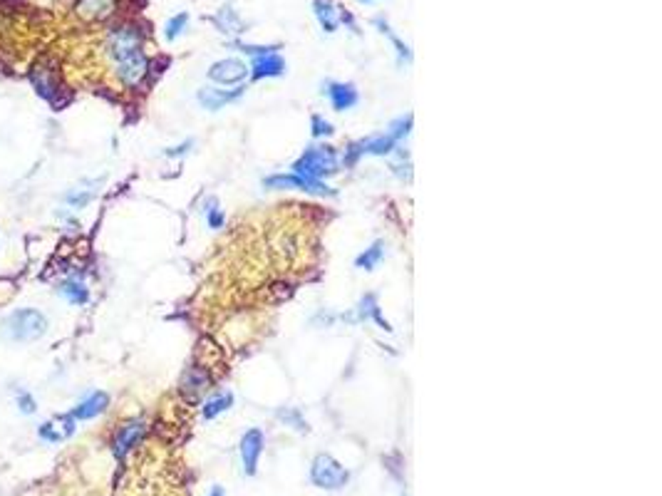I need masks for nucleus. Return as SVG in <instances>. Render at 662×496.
Listing matches in <instances>:
<instances>
[{
	"mask_svg": "<svg viewBox=\"0 0 662 496\" xmlns=\"http://www.w3.org/2000/svg\"><path fill=\"white\" fill-rule=\"evenodd\" d=\"M48 333V318L35 308H20L3 320V335L13 343H35Z\"/></svg>",
	"mask_w": 662,
	"mask_h": 496,
	"instance_id": "nucleus-2",
	"label": "nucleus"
},
{
	"mask_svg": "<svg viewBox=\"0 0 662 496\" xmlns=\"http://www.w3.org/2000/svg\"><path fill=\"white\" fill-rule=\"evenodd\" d=\"M397 139L390 134H382V136H372V139H367V142H360L358 144V152L362 154H380V157H385V154H390L392 149H395Z\"/></svg>",
	"mask_w": 662,
	"mask_h": 496,
	"instance_id": "nucleus-20",
	"label": "nucleus"
},
{
	"mask_svg": "<svg viewBox=\"0 0 662 496\" xmlns=\"http://www.w3.org/2000/svg\"><path fill=\"white\" fill-rule=\"evenodd\" d=\"M263 444H266V439H263L261 430H248L244 434V439H241V462H244V472L248 476H253L255 469H258V459H261L263 454Z\"/></svg>",
	"mask_w": 662,
	"mask_h": 496,
	"instance_id": "nucleus-8",
	"label": "nucleus"
},
{
	"mask_svg": "<svg viewBox=\"0 0 662 496\" xmlns=\"http://www.w3.org/2000/svg\"><path fill=\"white\" fill-rule=\"evenodd\" d=\"M55 422H57V430L62 432V437H72V434H75L77 420H75L72 415H57V417H55Z\"/></svg>",
	"mask_w": 662,
	"mask_h": 496,
	"instance_id": "nucleus-30",
	"label": "nucleus"
},
{
	"mask_svg": "<svg viewBox=\"0 0 662 496\" xmlns=\"http://www.w3.org/2000/svg\"><path fill=\"white\" fill-rule=\"evenodd\" d=\"M57 293L70 303V306H85L90 300V288L85 285V281L80 276H70L57 285Z\"/></svg>",
	"mask_w": 662,
	"mask_h": 496,
	"instance_id": "nucleus-15",
	"label": "nucleus"
},
{
	"mask_svg": "<svg viewBox=\"0 0 662 496\" xmlns=\"http://www.w3.org/2000/svg\"><path fill=\"white\" fill-rule=\"evenodd\" d=\"M253 77L255 80H263V77H281L286 72V60H283L278 52H266L253 57Z\"/></svg>",
	"mask_w": 662,
	"mask_h": 496,
	"instance_id": "nucleus-14",
	"label": "nucleus"
},
{
	"mask_svg": "<svg viewBox=\"0 0 662 496\" xmlns=\"http://www.w3.org/2000/svg\"><path fill=\"white\" fill-rule=\"evenodd\" d=\"M337 152L332 147H308L305 154L293 164V174L318 179L337 174Z\"/></svg>",
	"mask_w": 662,
	"mask_h": 496,
	"instance_id": "nucleus-3",
	"label": "nucleus"
},
{
	"mask_svg": "<svg viewBox=\"0 0 662 496\" xmlns=\"http://www.w3.org/2000/svg\"><path fill=\"white\" fill-rule=\"evenodd\" d=\"M332 125L328 120H323L321 115H313V136H330Z\"/></svg>",
	"mask_w": 662,
	"mask_h": 496,
	"instance_id": "nucleus-31",
	"label": "nucleus"
},
{
	"mask_svg": "<svg viewBox=\"0 0 662 496\" xmlns=\"http://www.w3.org/2000/svg\"><path fill=\"white\" fill-rule=\"evenodd\" d=\"M248 77V67L246 62L236 60V57H226V60H218L209 70V80L216 82V85H239Z\"/></svg>",
	"mask_w": 662,
	"mask_h": 496,
	"instance_id": "nucleus-7",
	"label": "nucleus"
},
{
	"mask_svg": "<svg viewBox=\"0 0 662 496\" xmlns=\"http://www.w3.org/2000/svg\"><path fill=\"white\" fill-rule=\"evenodd\" d=\"M211 22L226 35H244L246 33L244 20H241L239 10H234V6H231V3H228V6H223L221 10H218L216 15L211 17Z\"/></svg>",
	"mask_w": 662,
	"mask_h": 496,
	"instance_id": "nucleus-16",
	"label": "nucleus"
},
{
	"mask_svg": "<svg viewBox=\"0 0 662 496\" xmlns=\"http://www.w3.org/2000/svg\"><path fill=\"white\" fill-rule=\"evenodd\" d=\"M375 25L380 27V33H385L387 38H390V43L395 45V50H397V57H400V62H409L412 60V52H409V48L404 43H402L400 38H397L395 33H392V27L387 25V20H382V17H375Z\"/></svg>",
	"mask_w": 662,
	"mask_h": 496,
	"instance_id": "nucleus-24",
	"label": "nucleus"
},
{
	"mask_svg": "<svg viewBox=\"0 0 662 496\" xmlns=\"http://www.w3.org/2000/svg\"><path fill=\"white\" fill-rule=\"evenodd\" d=\"M38 434H40V439H45V442H50V444H57L60 439H65L62 432L55 427V422H45V425H40Z\"/></svg>",
	"mask_w": 662,
	"mask_h": 496,
	"instance_id": "nucleus-27",
	"label": "nucleus"
},
{
	"mask_svg": "<svg viewBox=\"0 0 662 496\" xmlns=\"http://www.w3.org/2000/svg\"><path fill=\"white\" fill-rule=\"evenodd\" d=\"M241 94H244V87H234V90L201 87L199 90V102H201V107H206V109H211V112H216V109H221L223 104L236 102Z\"/></svg>",
	"mask_w": 662,
	"mask_h": 496,
	"instance_id": "nucleus-11",
	"label": "nucleus"
},
{
	"mask_svg": "<svg viewBox=\"0 0 662 496\" xmlns=\"http://www.w3.org/2000/svg\"><path fill=\"white\" fill-rule=\"evenodd\" d=\"M313 13L328 35L335 33L337 25H340V17H337V10H335V6H332V0H313Z\"/></svg>",
	"mask_w": 662,
	"mask_h": 496,
	"instance_id": "nucleus-18",
	"label": "nucleus"
},
{
	"mask_svg": "<svg viewBox=\"0 0 662 496\" xmlns=\"http://www.w3.org/2000/svg\"><path fill=\"white\" fill-rule=\"evenodd\" d=\"M117 13V0H77L75 15L85 22H104Z\"/></svg>",
	"mask_w": 662,
	"mask_h": 496,
	"instance_id": "nucleus-10",
	"label": "nucleus"
},
{
	"mask_svg": "<svg viewBox=\"0 0 662 496\" xmlns=\"http://www.w3.org/2000/svg\"><path fill=\"white\" fill-rule=\"evenodd\" d=\"M328 97H330L332 107L337 112H345V109L355 107L358 104V90L350 82H328Z\"/></svg>",
	"mask_w": 662,
	"mask_h": 496,
	"instance_id": "nucleus-13",
	"label": "nucleus"
},
{
	"mask_svg": "<svg viewBox=\"0 0 662 496\" xmlns=\"http://www.w3.org/2000/svg\"><path fill=\"white\" fill-rule=\"evenodd\" d=\"M97 186H99V181H82L80 186H75V189H70L65 194V204L67 206H72V208H85L87 206L90 201H92L94 197H97Z\"/></svg>",
	"mask_w": 662,
	"mask_h": 496,
	"instance_id": "nucleus-17",
	"label": "nucleus"
},
{
	"mask_svg": "<svg viewBox=\"0 0 662 496\" xmlns=\"http://www.w3.org/2000/svg\"><path fill=\"white\" fill-rule=\"evenodd\" d=\"M211 496H223V494H221V489H218V486H216V489L211 491Z\"/></svg>",
	"mask_w": 662,
	"mask_h": 496,
	"instance_id": "nucleus-34",
	"label": "nucleus"
},
{
	"mask_svg": "<svg viewBox=\"0 0 662 496\" xmlns=\"http://www.w3.org/2000/svg\"><path fill=\"white\" fill-rule=\"evenodd\" d=\"M107 60L117 80L125 87H136L149 72V57L144 50V38L134 22H117L107 30L104 40Z\"/></svg>",
	"mask_w": 662,
	"mask_h": 496,
	"instance_id": "nucleus-1",
	"label": "nucleus"
},
{
	"mask_svg": "<svg viewBox=\"0 0 662 496\" xmlns=\"http://www.w3.org/2000/svg\"><path fill=\"white\" fill-rule=\"evenodd\" d=\"M278 420L286 422V425H290L293 430H298V432H305V430H308V425H305L303 415H300V412H298L295 407L281 409V412H278Z\"/></svg>",
	"mask_w": 662,
	"mask_h": 496,
	"instance_id": "nucleus-26",
	"label": "nucleus"
},
{
	"mask_svg": "<svg viewBox=\"0 0 662 496\" xmlns=\"http://www.w3.org/2000/svg\"><path fill=\"white\" fill-rule=\"evenodd\" d=\"M186 27H189V13H176L174 17H169L167 25H164V38H167V43H174L176 38H181Z\"/></svg>",
	"mask_w": 662,
	"mask_h": 496,
	"instance_id": "nucleus-23",
	"label": "nucleus"
},
{
	"mask_svg": "<svg viewBox=\"0 0 662 496\" xmlns=\"http://www.w3.org/2000/svg\"><path fill=\"white\" fill-rule=\"evenodd\" d=\"M30 82H33L35 92L40 94L43 99H48L50 104H62L60 102V82H57V77H55V70L52 67H48L45 62H40V65H35L33 70H30Z\"/></svg>",
	"mask_w": 662,
	"mask_h": 496,
	"instance_id": "nucleus-6",
	"label": "nucleus"
},
{
	"mask_svg": "<svg viewBox=\"0 0 662 496\" xmlns=\"http://www.w3.org/2000/svg\"><path fill=\"white\" fill-rule=\"evenodd\" d=\"M107 407H109V395L107 392H92L82 399L70 415L75 417V420L85 422V420H94V417H99Z\"/></svg>",
	"mask_w": 662,
	"mask_h": 496,
	"instance_id": "nucleus-12",
	"label": "nucleus"
},
{
	"mask_svg": "<svg viewBox=\"0 0 662 496\" xmlns=\"http://www.w3.org/2000/svg\"><path fill=\"white\" fill-rule=\"evenodd\" d=\"M409 127H412V117H407V120H400L392 125V132L390 136H395V139H402V136L409 134Z\"/></svg>",
	"mask_w": 662,
	"mask_h": 496,
	"instance_id": "nucleus-32",
	"label": "nucleus"
},
{
	"mask_svg": "<svg viewBox=\"0 0 662 496\" xmlns=\"http://www.w3.org/2000/svg\"><path fill=\"white\" fill-rule=\"evenodd\" d=\"M382 256H385V243H382V241H375V243L369 246V248H365V253H360L358 261H355V266L365 268V271H372V268H375L377 263L382 261Z\"/></svg>",
	"mask_w": 662,
	"mask_h": 496,
	"instance_id": "nucleus-22",
	"label": "nucleus"
},
{
	"mask_svg": "<svg viewBox=\"0 0 662 496\" xmlns=\"http://www.w3.org/2000/svg\"><path fill=\"white\" fill-rule=\"evenodd\" d=\"M231 404H234V395L226 390V392H218V395H213L211 399H206V402H204V409H201V415H204V420H213V417H218L221 412H226Z\"/></svg>",
	"mask_w": 662,
	"mask_h": 496,
	"instance_id": "nucleus-19",
	"label": "nucleus"
},
{
	"mask_svg": "<svg viewBox=\"0 0 662 496\" xmlns=\"http://www.w3.org/2000/svg\"><path fill=\"white\" fill-rule=\"evenodd\" d=\"M358 316H360V320H367V318H372V320H377V325H380L382 330H392L390 323H387L385 318L380 316V308H377V298H375V295H365V298L360 300Z\"/></svg>",
	"mask_w": 662,
	"mask_h": 496,
	"instance_id": "nucleus-21",
	"label": "nucleus"
},
{
	"mask_svg": "<svg viewBox=\"0 0 662 496\" xmlns=\"http://www.w3.org/2000/svg\"><path fill=\"white\" fill-rule=\"evenodd\" d=\"M209 385V377H206V372L204 370H199V367H191L189 372L184 375V392L189 390V392H201V390L206 388Z\"/></svg>",
	"mask_w": 662,
	"mask_h": 496,
	"instance_id": "nucleus-25",
	"label": "nucleus"
},
{
	"mask_svg": "<svg viewBox=\"0 0 662 496\" xmlns=\"http://www.w3.org/2000/svg\"><path fill=\"white\" fill-rule=\"evenodd\" d=\"M17 409H20L22 415H33L35 409H38V402H35V397L30 392H17Z\"/></svg>",
	"mask_w": 662,
	"mask_h": 496,
	"instance_id": "nucleus-29",
	"label": "nucleus"
},
{
	"mask_svg": "<svg viewBox=\"0 0 662 496\" xmlns=\"http://www.w3.org/2000/svg\"><path fill=\"white\" fill-rule=\"evenodd\" d=\"M189 147H191V142H186V144H181V147H174V149H167V157H181V154H186L189 152Z\"/></svg>",
	"mask_w": 662,
	"mask_h": 496,
	"instance_id": "nucleus-33",
	"label": "nucleus"
},
{
	"mask_svg": "<svg viewBox=\"0 0 662 496\" xmlns=\"http://www.w3.org/2000/svg\"><path fill=\"white\" fill-rule=\"evenodd\" d=\"M360 3H375V0H360Z\"/></svg>",
	"mask_w": 662,
	"mask_h": 496,
	"instance_id": "nucleus-35",
	"label": "nucleus"
},
{
	"mask_svg": "<svg viewBox=\"0 0 662 496\" xmlns=\"http://www.w3.org/2000/svg\"><path fill=\"white\" fill-rule=\"evenodd\" d=\"M310 479L321 489L337 491L350 481V472L330 454H318L313 459V467H310Z\"/></svg>",
	"mask_w": 662,
	"mask_h": 496,
	"instance_id": "nucleus-4",
	"label": "nucleus"
},
{
	"mask_svg": "<svg viewBox=\"0 0 662 496\" xmlns=\"http://www.w3.org/2000/svg\"><path fill=\"white\" fill-rule=\"evenodd\" d=\"M206 206L209 208H204V211H206L209 226H211V229H221V226H223V213L218 211V201H216V199H209Z\"/></svg>",
	"mask_w": 662,
	"mask_h": 496,
	"instance_id": "nucleus-28",
	"label": "nucleus"
},
{
	"mask_svg": "<svg viewBox=\"0 0 662 496\" xmlns=\"http://www.w3.org/2000/svg\"><path fill=\"white\" fill-rule=\"evenodd\" d=\"M263 184H266L268 189H298V191H308V194H318V197H332V194H335V191L328 184H323V181L308 179V176H300V174H276V176H268Z\"/></svg>",
	"mask_w": 662,
	"mask_h": 496,
	"instance_id": "nucleus-5",
	"label": "nucleus"
},
{
	"mask_svg": "<svg viewBox=\"0 0 662 496\" xmlns=\"http://www.w3.org/2000/svg\"><path fill=\"white\" fill-rule=\"evenodd\" d=\"M144 430H147V425H144V420H129L127 425L120 427V432H117V437H114V457L117 459H125L127 454L132 452V449L136 447V442L141 439V434H144Z\"/></svg>",
	"mask_w": 662,
	"mask_h": 496,
	"instance_id": "nucleus-9",
	"label": "nucleus"
}]
</instances>
